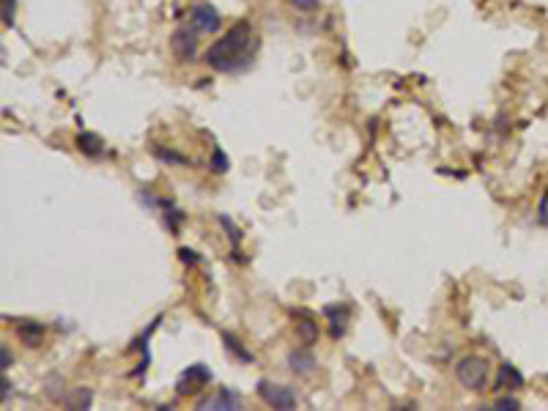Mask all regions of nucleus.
I'll return each mask as SVG.
<instances>
[{
    "instance_id": "nucleus-1",
    "label": "nucleus",
    "mask_w": 548,
    "mask_h": 411,
    "mask_svg": "<svg viewBox=\"0 0 548 411\" xmlns=\"http://www.w3.org/2000/svg\"><path fill=\"white\" fill-rule=\"evenodd\" d=\"M255 47H258V39H255V30L247 20H239L236 25L225 33L220 42H214L203 61L220 72V75H239L252 66V58H255Z\"/></svg>"
},
{
    "instance_id": "nucleus-2",
    "label": "nucleus",
    "mask_w": 548,
    "mask_h": 411,
    "mask_svg": "<svg viewBox=\"0 0 548 411\" xmlns=\"http://www.w3.org/2000/svg\"><path fill=\"white\" fill-rule=\"evenodd\" d=\"M488 373H491V365L488 360H482V357H463V360L455 365V376H458V381L466 386V389H472V392H482L485 384H488Z\"/></svg>"
},
{
    "instance_id": "nucleus-3",
    "label": "nucleus",
    "mask_w": 548,
    "mask_h": 411,
    "mask_svg": "<svg viewBox=\"0 0 548 411\" xmlns=\"http://www.w3.org/2000/svg\"><path fill=\"white\" fill-rule=\"evenodd\" d=\"M255 392H258V398H261L266 406L280 409V411H294L297 409V403H299V398H297V392H294L291 386L274 384L269 379H261L258 386H255Z\"/></svg>"
},
{
    "instance_id": "nucleus-4",
    "label": "nucleus",
    "mask_w": 548,
    "mask_h": 411,
    "mask_svg": "<svg viewBox=\"0 0 548 411\" xmlns=\"http://www.w3.org/2000/svg\"><path fill=\"white\" fill-rule=\"evenodd\" d=\"M189 27H192L195 33L208 36V33H217V30L223 27V17L217 14V8H214L211 3H195V6L189 8Z\"/></svg>"
},
{
    "instance_id": "nucleus-5",
    "label": "nucleus",
    "mask_w": 548,
    "mask_h": 411,
    "mask_svg": "<svg viewBox=\"0 0 548 411\" xmlns=\"http://www.w3.org/2000/svg\"><path fill=\"white\" fill-rule=\"evenodd\" d=\"M211 381V370H208V365H203V362H195V365H189L181 376H178V381H175V392L178 395H195L200 392L203 386Z\"/></svg>"
},
{
    "instance_id": "nucleus-6",
    "label": "nucleus",
    "mask_w": 548,
    "mask_h": 411,
    "mask_svg": "<svg viewBox=\"0 0 548 411\" xmlns=\"http://www.w3.org/2000/svg\"><path fill=\"white\" fill-rule=\"evenodd\" d=\"M170 50H173L175 61L181 63H192L198 58V36L192 27H178L170 36Z\"/></svg>"
},
{
    "instance_id": "nucleus-7",
    "label": "nucleus",
    "mask_w": 548,
    "mask_h": 411,
    "mask_svg": "<svg viewBox=\"0 0 548 411\" xmlns=\"http://www.w3.org/2000/svg\"><path fill=\"white\" fill-rule=\"evenodd\" d=\"M203 409H211V411H236L242 409V395L230 386H220L214 398H208L203 403Z\"/></svg>"
},
{
    "instance_id": "nucleus-8",
    "label": "nucleus",
    "mask_w": 548,
    "mask_h": 411,
    "mask_svg": "<svg viewBox=\"0 0 548 411\" xmlns=\"http://www.w3.org/2000/svg\"><path fill=\"white\" fill-rule=\"evenodd\" d=\"M324 315L329 318V334L337 340V337H343L346 329H349V315L351 310L346 305H329L324 308Z\"/></svg>"
},
{
    "instance_id": "nucleus-9",
    "label": "nucleus",
    "mask_w": 548,
    "mask_h": 411,
    "mask_svg": "<svg viewBox=\"0 0 548 411\" xmlns=\"http://www.w3.org/2000/svg\"><path fill=\"white\" fill-rule=\"evenodd\" d=\"M288 367H291V373H297V376H313V370H316V357H313V351H310L307 346L291 351V354H288Z\"/></svg>"
},
{
    "instance_id": "nucleus-10",
    "label": "nucleus",
    "mask_w": 548,
    "mask_h": 411,
    "mask_svg": "<svg viewBox=\"0 0 548 411\" xmlns=\"http://www.w3.org/2000/svg\"><path fill=\"white\" fill-rule=\"evenodd\" d=\"M14 332H17V337L25 343V346H42L44 343V334H47V329L39 324V321H20L17 327H14Z\"/></svg>"
},
{
    "instance_id": "nucleus-11",
    "label": "nucleus",
    "mask_w": 548,
    "mask_h": 411,
    "mask_svg": "<svg viewBox=\"0 0 548 411\" xmlns=\"http://www.w3.org/2000/svg\"><path fill=\"white\" fill-rule=\"evenodd\" d=\"M523 386V376L510 365V362H504V365H499L497 370V381H494V389H521Z\"/></svg>"
},
{
    "instance_id": "nucleus-12",
    "label": "nucleus",
    "mask_w": 548,
    "mask_h": 411,
    "mask_svg": "<svg viewBox=\"0 0 548 411\" xmlns=\"http://www.w3.org/2000/svg\"><path fill=\"white\" fill-rule=\"evenodd\" d=\"M77 148L85 156H99L104 148V140H101L96 132H80L77 134Z\"/></svg>"
},
{
    "instance_id": "nucleus-13",
    "label": "nucleus",
    "mask_w": 548,
    "mask_h": 411,
    "mask_svg": "<svg viewBox=\"0 0 548 411\" xmlns=\"http://www.w3.org/2000/svg\"><path fill=\"white\" fill-rule=\"evenodd\" d=\"M318 334H321L318 332V321H313L310 315H304L301 321H297V337H299L307 348L318 343Z\"/></svg>"
},
{
    "instance_id": "nucleus-14",
    "label": "nucleus",
    "mask_w": 548,
    "mask_h": 411,
    "mask_svg": "<svg viewBox=\"0 0 548 411\" xmlns=\"http://www.w3.org/2000/svg\"><path fill=\"white\" fill-rule=\"evenodd\" d=\"M72 409H82V411H88L91 406H94V389L91 386H77L75 392H72V398L66 400Z\"/></svg>"
},
{
    "instance_id": "nucleus-15",
    "label": "nucleus",
    "mask_w": 548,
    "mask_h": 411,
    "mask_svg": "<svg viewBox=\"0 0 548 411\" xmlns=\"http://www.w3.org/2000/svg\"><path fill=\"white\" fill-rule=\"evenodd\" d=\"M44 392L50 400H58V403H66V386H63V376H47L44 381Z\"/></svg>"
},
{
    "instance_id": "nucleus-16",
    "label": "nucleus",
    "mask_w": 548,
    "mask_h": 411,
    "mask_svg": "<svg viewBox=\"0 0 548 411\" xmlns=\"http://www.w3.org/2000/svg\"><path fill=\"white\" fill-rule=\"evenodd\" d=\"M223 340H225V346H228V351H233V354H236V357H239L242 362H247V365H249V362H255V357L249 354L247 348H244V346H242V343H239L233 334L223 332Z\"/></svg>"
},
{
    "instance_id": "nucleus-17",
    "label": "nucleus",
    "mask_w": 548,
    "mask_h": 411,
    "mask_svg": "<svg viewBox=\"0 0 548 411\" xmlns=\"http://www.w3.org/2000/svg\"><path fill=\"white\" fill-rule=\"evenodd\" d=\"M17 14V0H0V17H3V25L14 27V17Z\"/></svg>"
},
{
    "instance_id": "nucleus-18",
    "label": "nucleus",
    "mask_w": 548,
    "mask_h": 411,
    "mask_svg": "<svg viewBox=\"0 0 548 411\" xmlns=\"http://www.w3.org/2000/svg\"><path fill=\"white\" fill-rule=\"evenodd\" d=\"M208 167H211L214 173H225V170L230 167V162H228V156H225L223 148H214V154H211V162H208Z\"/></svg>"
},
{
    "instance_id": "nucleus-19",
    "label": "nucleus",
    "mask_w": 548,
    "mask_h": 411,
    "mask_svg": "<svg viewBox=\"0 0 548 411\" xmlns=\"http://www.w3.org/2000/svg\"><path fill=\"white\" fill-rule=\"evenodd\" d=\"M154 156H156V159H162V162H170V165H189V159H187L184 154H175V151H168V148H165V151H162V148H156Z\"/></svg>"
},
{
    "instance_id": "nucleus-20",
    "label": "nucleus",
    "mask_w": 548,
    "mask_h": 411,
    "mask_svg": "<svg viewBox=\"0 0 548 411\" xmlns=\"http://www.w3.org/2000/svg\"><path fill=\"white\" fill-rule=\"evenodd\" d=\"M165 208H168V211H165V220H168V228H170V231H173V236H175V233H178V222L184 220V214H181L178 208H173V206H170V203H165Z\"/></svg>"
},
{
    "instance_id": "nucleus-21",
    "label": "nucleus",
    "mask_w": 548,
    "mask_h": 411,
    "mask_svg": "<svg viewBox=\"0 0 548 411\" xmlns=\"http://www.w3.org/2000/svg\"><path fill=\"white\" fill-rule=\"evenodd\" d=\"M537 222L548 228V186L543 189V195H540V201H537Z\"/></svg>"
},
{
    "instance_id": "nucleus-22",
    "label": "nucleus",
    "mask_w": 548,
    "mask_h": 411,
    "mask_svg": "<svg viewBox=\"0 0 548 411\" xmlns=\"http://www.w3.org/2000/svg\"><path fill=\"white\" fill-rule=\"evenodd\" d=\"M220 225H223L225 231H228V236L233 239V244H239V241H242V233H239V228H236V225H233V222H230V220H228L225 214L220 217Z\"/></svg>"
},
{
    "instance_id": "nucleus-23",
    "label": "nucleus",
    "mask_w": 548,
    "mask_h": 411,
    "mask_svg": "<svg viewBox=\"0 0 548 411\" xmlns=\"http://www.w3.org/2000/svg\"><path fill=\"white\" fill-rule=\"evenodd\" d=\"M494 409L513 411V409H521V403H518V398H499V400H494Z\"/></svg>"
},
{
    "instance_id": "nucleus-24",
    "label": "nucleus",
    "mask_w": 548,
    "mask_h": 411,
    "mask_svg": "<svg viewBox=\"0 0 548 411\" xmlns=\"http://www.w3.org/2000/svg\"><path fill=\"white\" fill-rule=\"evenodd\" d=\"M291 6H297L299 11H318L321 8V3L318 0H288Z\"/></svg>"
},
{
    "instance_id": "nucleus-25",
    "label": "nucleus",
    "mask_w": 548,
    "mask_h": 411,
    "mask_svg": "<svg viewBox=\"0 0 548 411\" xmlns=\"http://www.w3.org/2000/svg\"><path fill=\"white\" fill-rule=\"evenodd\" d=\"M11 362H14V357H11V351H8V346H0V370L6 373V370L11 367Z\"/></svg>"
},
{
    "instance_id": "nucleus-26",
    "label": "nucleus",
    "mask_w": 548,
    "mask_h": 411,
    "mask_svg": "<svg viewBox=\"0 0 548 411\" xmlns=\"http://www.w3.org/2000/svg\"><path fill=\"white\" fill-rule=\"evenodd\" d=\"M178 258H181L184 263H198V255H195L192 250H187V247H181V250H178Z\"/></svg>"
},
{
    "instance_id": "nucleus-27",
    "label": "nucleus",
    "mask_w": 548,
    "mask_h": 411,
    "mask_svg": "<svg viewBox=\"0 0 548 411\" xmlns=\"http://www.w3.org/2000/svg\"><path fill=\"white\" fill-rule=\"evenodd\" d=\"M8 392H11V384H8V379H6V373H3V381H0V398H3V403L8 400Z\"/></svg>"
}]
</instances>
